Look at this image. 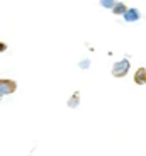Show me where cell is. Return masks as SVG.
Here are the masks:
<instances>
[{
    "mask_svg": "<svg viewBox=\"0 0 146 156\" xmlns=\"http://www.w3.org/2000/svg\"><path fill=\"white\" fill-rule=\"evenodd\" d=\"M114 0H102V2H100V5H102V7H105V9H112L114 7Z\"/></svg>",
    "mask_w": 146,
    "mask_h": 156,
    "instance_id": "cell-7",
    "label": "cell"
},
{
    "mask_svg": "<svg viewBox=\"0 0 146 156\" xmlns=\"http://www.w3.org/2000/svg\"><path fill=\"white\" fill-rule=\"evenodd\" d=\"M17 90V83L14 80H0V97L10 95Z\"/></svg>",
    "mask_w": 146,
    "mask_h": 156,
    "instance_id": "cell-2",
    "label": "cell"
},
{
    "mask_svg": "<svg viewBox=\"0 0 146 156\" xmlns=\"http://www.w3.org/2000/svg\"><path fill=\"white\" fill-rule=\"evenodd\" d=\"M88 65H90V61H82V63H80V66H82V68L88 66Z\"/></svg>",
    "mask_w": 146,
    "mask_h": 156,
    "instance_id": "cell-9",
    "label": "cell"
},
{
    "mask_svg": "<svg viewBox=\"0 0 146 156\" xmlns=\"http://www.w3.org/2000/svg\"><path fill=\"white\" fill-rule=\"evenodd\" d=\"M139 17H141V14H139L138 9H127V12L124 14V20L126 22H136Z\"/></svg>",
    "mask_w": 146,
    "mask_h": 156,
    "instance_id": "cell-3",
    "label": "cell"
},
{
    "mask_svg": "<svg viewBox=\"0 0 146 156\" xmlns=\"http://www.w3.org/2000/svg\"><path fill=\"white\" fill-rule=\"evenodd\" d=\"M131 68V63L127 58L121 59V61H116L114 65H112V75H114L116 78H123L127 75V71H129Z\"/></svg>",
    "mask_w": 146,
    "mask_h": 156,
    "instance_id": "cell-1",
    "label": "cell"
},
{
    "mask_svg": "<svg viewBox=\"0 0 146 156\" xmlns=\"http://www.w3.org/2000/svg\"><path fill=\"white\" fill-rule=\"evenodd\" d=\"M134 83L136 85H146V68H138L134 73Z\"/></svg>",
    "mask_w": 146,
    "mask_h": 156,
    "instance_id": "cell-4",
    "label": "cell"
},
{
    "mask_svg": "<svg viewBox=\"0 0 146 156\" xmlns=\"http://www.w3.org/2000/svg\"><path fill=\"white\" fill-rule=\"evenodd\" d=\"M78 102H80V92H75L70 97V100H68V107L70 109H75V107H78Z\"/></svg>",
    "mask_w": 146,
    "mask_h": 156,
    "instance_id": "cell-6",
    "label": "cell"
},
{
    "mask_svg": "<svg viewBox=\"0 0 146 156\" xmlns=\"http://www.w3.org/2000/svg\"><path fill=\"white\" fill-rule=\"evenodd\" d=\"M112 12H114L116 16H124V14L127 12V7H126V4H123V2H116L114 7H112Z\"/></svg>",
    "mask_w": 146,
    "mask_h": 156,
    "instance_id": "cell-5",
    "label": "cell"
},
{
    "mask_svg": "<svg viewBox=\"0 0 146 156\" xmlns=\"http://www.w3.org/2000/svg\"><path fill=\"white\" fill-rule=\"evenodd\" d=\"M5 49H7V44H5V43H2V41H0V53H4Z\"/></svg>",
    "mask_w": 146,
    "mask_h": 156,
    "instance_id": "cell-8",
    "label": "cell"
}]
</instances>
